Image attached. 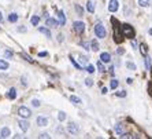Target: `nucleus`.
I'll return each mask as SVG.
<instances>
[{
    "label": "nucleus",
    "instance_id": "f257e3e1",
    "mask_svg": "<svg viewBox=\"0 0 152 139\" xmlns=\"http://www.w3.org/2000/svg\"><path fill=\"white\" fill-rule=\"evenodd\" d=\"M122 35L123 36H126L127 39H134V29L132 28V25H129V24H123L122 25Z\"/></svg>",
    "mask_w": 152,
    "mask_h": 139
},
{
    "label": "nucleus",
    "instance_id": "f03ea898",
    "mask_svg": "<svg viewBox=\"0 0 152 139\" xmlns=\"http://www.w3.org/2000/svg\"><path fill=\"white\" fill-rule=\"evenodd\" d=\"M95 35L99 39H104L106 37V35H107V32H106V29H104V26L101 25L100 22H97V24L95 25Z\"/></svg>",
    "mask_w": 152,
    "mask_h": 139
},
{
    "label": "nucleus",
    "instance_id": "7ed1b4c3",
    "mask_svg": "<svg viewBox=\"0 0 152 139\" xmlns=\"http://www.w3.org/2000/svg\"><path fill=\"white\" fill-rule=\"evenodd\" d=\"M114 22V40L117 43H121L122 41V37H121V31H119V25H118V21L117 19H112Z\"/></svg>",
    "mask_w": 152,
    "mask_h": 139
},
{
    "label": "nucleus",
    "instance_id": "20e7f679",
    "mask_svg": "<svg viewBox=\"0 0 152 139\" xmlns=\"http://www.w3.org/2000/svg\"><path fill=\"white\" fill-rule=\"evenodd\" d=\"M18 114L22 117V119H29V117H30V114H32V112H30V109H29V108L22 106V108H19Z\"/></svg>",
    "mask_w": 152,
    "mask_h": 139
},
{
    "label": "nucleus",
    "instance_id": "39448f33",
    "mask_svg": "<svg viewBox=\"0 0 152 139\" xmlns=\"http://www.w3.org/2000/svg\"><path fill=\"white\" fill-rule=\"evenodd\" d=\"M74 31H76L78 35L84 33V31H85V24L81 22V21H76V22H74Z\"/></svg>",
    "mask_w": 152,
    "mask_h": 139
},
{
    "label": "nucleus",
    "instance_id": "423d86ee",
    "mask_svg": "<svg viewBox=\"0 0 152 139\" xmlns=\"http://www.w3.org/2000/svg\"><path fill=\"white\" fill-rule=\"evenodd\" d=\"M118 8H119V3H118V0H110V3H108V10H110L111 13H115Z\"/></svg>",
    "mask_w": 152,
    "mask_h": 139
},
{
    "label": "nucleus",
    "instance_id": "0eeeda50",
    "mask_svg": "<svg viewBox=\"0 0 152 139\" xmlns=\"http://www.w3.org/2000/svg\"><path fill=\"white\" fill-rule=\"evenodd\" d=\"M67 130H69V132L73 134V135L78 132V127H77L76 123H70L69 125H67Z\"/></svg>",
    "mask_w": 152,
    "mask_h": 139
},
{
    "label": "nucleus",
    "instance_id": "6e6552de",
    "mask_svg": "<svg viewBox=\"0 0 152 139\" xmlns=\"http://www.w3.org/2000/svg\"><path fill=\"white\" fill-rule=\"evenodd\" d=\"M100 61H101V62H104V63H108L110 61H111V55H110L108 52H101Z\"/></svg>",
    "mask_w": 152,
    "mask_h": 139
},
{
    "label": "nucleus",
    "instance_id": "1a4fd4ad",
    "mask_svg": "<svg viewBox=\"0 0 152 139\" xmlns=\"http://www.w3.org/2000/svg\"><path fill=\"white\" fill-rule=\"evenodd\" d=\"M37 125H38V127H45V125H48V120H47L45 117H43V116H40V117H37Z\"/></svg>",
    "mask_w": 152,
    "mask_h": 139
},
{
    "label": "nucleus",
    "instance_id": "9d476101",
    "mask_svg": "<svg viewBox=\"0 0 152 139\" xmlns=\"http://www.w3.org/2000/svg\"><path fill=\"white\" fill-rule=\"evenodd\" d=\"M18 124H19V128H21V130H22L23 132H26V131L29 130V123H27V121L21 120V121L18 123Z\"/></svg>",
    "mask_w": 152,
    "mask_h": 139
},
{
    "label": "nucleus",
    "instance_id": "9b49d317",
    "mask_svg": "<svg viewBox=\"0 0 152 139\" xmlns=\"http://www.w3.org/2000/svg\"><path fill=\"white\" fill-rule=\"evenodd\" d=\"M45 24H47V26H50V28H54V26L59 25V22L54 18H47V22H45Z\"/></svg>",
    "mask_w": 152,
    "mask_h": 139
},
{
    "label": "nucleus",
    "instance_id": "f8f14e48",
    "mask_svg": "<svg viewBox=\"0 0 152 139\" xmlns=\"http://www.w3.org/2000/svg\"><path fill=\"white\" fill-rule=\"evenodd\" d=\"M0 135H1V138H8L11 134H10V130H8L7 127H4V128L0 131Z\"/></svg>",
    "mask_w": 152,
    "mask_h": 139
},
{
    "label": "nucleus",
    "instance_id": "ddd939ff",
    "mask_svg": "<svg viewBox=\"0 0 152 139\" xmlns=\"http://www.w3.org/2000/svg\"><path fill=\"white\" fill-rule=\"evenodd\" d=\"M59 25H64L66 24V17H64V13L63 11H59Z\"/></svg>",
    "mask_w": 152,
    "mask_h": 139
},
{
    "label": "nucleus",
    "instance_id": "4468645a",
    "mask_svg": "<svg viewBox=\"0 0 152 139\" xmlns=\"http://www.w3.org/2000/svg\"><path fill=\"white\" fill-rule=\"evenodd\" d=\"M86 10H88L89 13H95V3L89 0L88 3H86Z\"/></svg>",
    "mask_w": 152,
    "mask_h": 139
},
{
    "label": "nucleus",
    "instance_id": "2eb2a0df",
    "mask_svg": "<svg viewBox=\"0 0 152 139\" xmlns=\"http://www.w3.org/2000/svg\"><path fill=\"white\" fill-rule=\"evenodd\" d=\"M7 96H8L10 99H15V98H17V90H15V88H11L10 91H8Z\"/></svg>",
    "mask_w": 152,
    "mask_h": 139
},
{
    "label": "nucleus",
    "instance_id": "dca6fc26",
    "mask_svg": "<svg viewBox=\"0 0 152 139\" xmlns=\"http://www.w3.org/2000/svg\"><path fill=\"white\" fill-rule=\"evenodd\" d=\"M90 47H92V50L93 51H99V48H100V45H99V43H97V40H92V41H90Z\"/></svg>",
    "mask_w": 152,
    "mask_h": 139
},
{
    "label": "nucleus",
    "instance_id": "f3484780",
    "mask_svg": "<svg viewBox=\"0 0 152 139\" xmlns=\"http://www.w3.org/2000/svg\"><path fill=\"white\" fill-rule=\"evenodd\" d=\"M115 132L118 134V135H122V134H123V127H122V124H117V125H115Z\"/></svg>",
    "mask_w": 152,
    "mask_h": 139
},
{
    "label": "nucleus",
    "instance_id": "a211bd4d",
    "mask_svg": "<svg viewBox=\"0 0 152 139\" xmlns=\"http://www.w3.org/2000/svg\"><path fill=\"white\" fill-rule=\"evenodd\" d=\"M7 69H8V62L0 59V70H7Z\"/></svg>",
    "mask_w": 152,
    "mask_h": 139
},
{
    "label": "nucleus",
    "instance_id": "6ab92c4d",
    "mask_svg": "<svg viewBox=\"0 0 152 139\" xmlns=\"http://www.w3.org/2000/svg\"><path fill=\"white\" fill-rule=\"evenodd\" d=\"M8 21H10V22H17V21H18V15L15 13L10 14V15H8Z\"/></svg>",
    "mask_w": 152,
    "mask_h": 139
},
{
    "label": "nucleus",
    "instance_id": "aec40b11",
    "mask_svg": "<svg viewBox=\"0 0 152 139\" xmlns=\"http://www.w3.org/2000/svg\"><path fill=\"white\" fill-rule=\"evenodd\" d=\"M70 101L73 102V103H76V105H80V103H81V99H80L78 96H74V95L70 96Z\"/></svg>",
    "mask_w": 152,
    "mask_h": 139
},
{
    "label": "nucleus",
    "instance_id": "412c9836",
    "mask_svg": "<svg viewBox=\"0 0 152 139\" xmlns=\"http://www.w3.org/2000/svg\"><path fill=\"white\" fill-rule=\"evenodd\" d=\"M38 31L41 32V33H43V35H45V36H47V37H51V32L48 31V29H47V28H40V29H38Z\"/></svg>",
    "mask_w": 152,
    "mask_h": 139
},
{
    "label": "nucleus",
    "instance_id": "4be33fe9",
    "mask_svg": "<svg viewBox=\"0 0 152 139\" xmlns=\"http://www.w3.org/2000/svg\"><path fill=\"white\" fill-rule=\"evenodd\" d=\"M118 85H119V83H118V80H111V84H110V87H111V90H115L117 88V87H118Z\"/></svg>",
    "mask_w": 152,
    "mask_h": 139
},
{
    "label": "nucleus",
    "instance_id": "5701e85b",
    "mask_svg": "<svg viewBox=\"0 0 152 139\" xmlns=\"http://www.w3.org/2000/svg\"><path fill=\"white\" fill-rule=\"evenodd\" d=\"M139 4L141 7H147L149 6V0H139Z\"/></svg>",
    "mask_w": 152,
    "mask_h": 139
},
{
    "label": "nucleus",
    "instance_id": "b1692460",
    "mask_svg": "<svg viewBox=\"0 0 152 139\" xmlns=\"http://www.w3.org/2000/svg\"><path fill=\"white\" fill-rule=\"evenodd\" d=\"M30 22H32L33 25L36 26V25H38V22H40V18H38V17H36V15H34V17H32V19H30Z\"/></svg>",
    "mask_w": 152,
    "mask_h": 139
},
{
    "label": "nucleus",
    "instance_id": "393cba45",
    "mask_svg": "<svg viewBox=\"0 0 152 139\" xmlns=\"http://www.w3.org/2000/svg\"><path fill=\"white\" fill-rule=\"evenodd\" d=\"M140 51H141V54H143V55H147V45L141 44V45H140Z\"/></svg>",
    "mask_w": 152,
    "mask_h": 139
},
{
    "label": "nucleus",
    "instance_id": "a878e982",
    "mask_svg": "<svg viewBox=\"0 0 152 139\" xmlns=\"http://www.w3.org/2000/svg\"><path fill=\"white\" fill-rule=\"evenodd\" d=\"M145 66L147 69H151V58L149 57H145Z\"/></svg>",
    "mask_w": 152,
    "mask_h": 139
},
{
    "label": "nucleus",
    "instance_id": "bb28decb",
    "mask_svg": "<svg viewBox=\"0 0 152 139\" xmlns=\"http://www.w3.org/2000/svg\"><path fill=\"white\" fill-rule=\"evenodd\" d=\"M58 119L60 121H63L64 119H66V114H64V112H59V116H58Z\"/></svg>",
    "mask_w": 152,
    "mask_h": 139
},
{
    "label": "nucleus",
    "instance_id": "cd10ccee",
    "mask_svg": "<svg viewBox=\"0 0 152 139\" xmlns=\"http://www.w3.org/2000/svg\"><path fill=\"white\" fill-rule=\"evenodd\" d=\"M86 70H88L89 73H93V72H95V66H93V65H88V66H86Z\"/></svg>",
    "mask_w": 152,
    "mask_h": 139
},
{
    "label": "nucleus",
    "instance_id": "c85d7f7f",
    "mask_svg": "<svg viewBox=\"0 0 152 139\" xmlns=\"http://www.w3.org/2000/svg\"><path fill=\"white\" fill-rule=\"evenodd\" d=\"M70 61H71V62H73V65H74V66H76L77 69H82V68H81V66H80V65H78V63H77L76 61H74V58H71V57H70Z\"/></svg>",
    "mask_w": 152,
    "mask_h": 139
},
{
    "label": "nucleus",
    "instance_id": "c756f323",
    "mask_svg": "<svg viewBox=\"0 0 152 139\" xmlns=\"http://www.w3.org/2000/svg\"><path fill=\"white\" fill-rule=\"evenodd\" d=\"M126 66H127V68H129L130 70H134V69H136V65H134V63H132V62H127V63H126Z\"/></svg>",
    "mask_w": 152,
    "mask_h": 139
},
{
    "label": "nucleus",
    "instance_id": "7c9ffc66",
    "mask_svg": "<svg viewBox=\"0 0 152 139\" xmlns=\"http://www.w3.org/2000/svg\"><path fill=\"white\" fill-rule=\"evenodd\" d=\"M117 96H119V98L126 96V91H119V92H117Z\"/></svg>",
    "mask_w": 152,
    "mask_h": 139
},
{
    "label": "nucleus",
    "instance_id": "2f4dec72",
    "mask_svg": "<svg viewBox=\"0 0 152 139\" xmlns=\"http://www.w3.org/2000/svg\"><path fill=\"white\" fill-rule=\"evenodd\" d=\"M97 68H99V70H100V72H104V66H103V63H101V61L100 62H97Z\"/></svg>",
    "mask_w": 152,
    "mask_h": 139
},
{
    "label": "nucleus",
    "instance_id": "473e14b6",
    "mask_svg": "<svg viewBox=\"0 0 152 139\" xmlns=\"http://www.w3.org/2000/svg\"><path fill=\"white\" fill-rule=\"evenodd\" d=\"M4 55H6V58H11V57H13V51L7 50L6 52H4Z\"/></svg>",
    "mask_w": 152,
    "mask_h": 139
},
{
    "label": "nucleus",
    "instance_id": "72a5a7b5",
    "mask_svg": "<svg viewBox=\"0 0 152 139\" xmlns=\"http://www.w3.org/2000/svg\"><path fill=\"white\" fill-rule=\"evenodd\" d=\"M32 105H33V106H36V108H38V106H40V101H37V99H33Z\"/></svg>",
    "mask_w": 152,
    "mask_h": 139
},
{
    "label": "nucleus",
    "instance_id": "f704fd0d",
    "mask_svg": "<svg viewBox=\"0 0 152 139\" xmlns=\"http://www.w3.org/2000/svg\"><path fill=\"white\" fill-rule=\"evenodd\" d=\"M85 84H86L88 87H90V85L93 84V81H92V79H86V80H85Z\"/></svg>",
    "mask_w": 152,
    "mask_h": 139
},
{
    "label": "nucleus",
    "instance_id": "c9c22d12",
    "mask_svg": "<svg viewBox=\"0 0 152 139\" xmlns=\"http://www.w3.org/2000/svg\"><path fill=\"white\" fill-rule=\"evenodd\" d=\"M38 138H41V139L47 138V139H48V138H50V135H48V134H40V135H38Z\"/></svg>",
    "mask_w": 152,
    "mask_h": 139
},
{
    "label": "nucleus",
    "instance_id": "e433bc0d",
    "mask_svg": "<svg viewBox=\"0 0 152 139\" xmlns=\"http://www.w3.org/2000/svg\"><path fill=\"white\" fill-rule=\"evenodd\" d=\"M76 10L78 11V14H80V15H82V8H81L80 6H76Z\"/></svg>",
    "mask_w": 152,
    "mask_h": 139
},
{
    "label": "nucleus",
    "instance_id": "4c0bfd02",
    "mask_svg": "<svg viewBox=\"0 0 152 139\" xmlns=\"http://www.w3.org/2000/svg\"><path fill=\"white\" fill-rule=\"evenodd\" d=\"M47 55H48V52H45V51H44V52H38V57H41V58L47 57Z\"/></svg>",
    "mask_w": 152,
    "mask_h": 139
},
{
    "label": "nucleus",
    "instance_id": "58836bf2",
    "mask_svg": "<svg viewBox=\"0 0 152 139\" xmlns=\"http://www.w3.org/2000/svg\"><path fill=\"white\" fill-rule=\"evenodd\" d=\"M18 31H19V32H26V28H25V26H19Z\"/></svg>",
    "mask_w": 152,
    "mask_h": 139
},
{
    "label": "nucleus",
    "instance_id": "ea45409f",
    "mask_svg": "<svg viewBox=\"0 0 152 139\" xmlns=\"http://www.w3.org/2000/svg\"><path fill=\"white\" fill-rule=\"evenodd\" d=\"M82 45H84V48H85V50H89V44H88V43H82Z\"/></svg>",
    "mask_w": 152,
    "mask_h": 139
},
{
    "label": "nucleus",
    "instance_id": "a19ab883",
    "mask_svg": "<svg viewBox=\"0 0 152 139\" xmlns=\"http://www.w3.org/2000/svg\"><path fill=\"white\" fill-rule=\"evenodd\" d=\"M23 58H25L26 61H29V62H32V59H30V58L27 57V55H26V54H23Z\"/></svg>",
    "mask_w": 152,
    "mask_h": 139
},
{
    "label": "nucleus",
    "instance_id": "79ce46f5",
    "mask_svg": "<svg viewBox=\"0 0 152 139\" xmlns=\"http://www.w3.org/2000/svg\"><path fill=\"white\" fill-rule=\"evenodd\" d=\"M132 45H133L134 48H137V43H136V41H134L133 39H132Z\"/></svg>",
    "mask_w": 152,
    "mask_h": 139
},
{
    "label": "nucleus",
    "instance_id": "37998d69",
    "mask_svg": "<svg viewBox=\"0 0 152 139\" xmlns=\"http://www.w3.org/2000/svg\"><path fill=\"white\" fill-rule=\"evenodd\" d=\"M118 54H123V48H118Z\"/></svg>",
    "mask_w": 152,
    "mask_h": 139
},
{
    "label": "nucleus",
    "instance_id": "c03bdc74",
    "mask_svg": "<svg viewBox=\"0 0 152 139\" xmlns=\"http://www.w3.org/2000/svg\"><path fill=\"white\" fill-rule=\"evenodd\" d=\"M3 22V14H1V11H0V24Z\"/></svg>",
    "mask_w": 152,
    "mask_h": 139
},
{
    "label": "nucleus",
    "instance_id": "a18cd8bd",
    "mask_svg": "<svg viewBox=\"0 0 152 139\" xmlns=\"http://www.w3.org/2000/svg\"><path fill=\"white\" fill-rule=\"evenodd\" d=\"M149 33H151V35H152V29H149Z\"/></svg>",
    "mask_w": 152,
    "mask_h": 139
}]
</instances>
